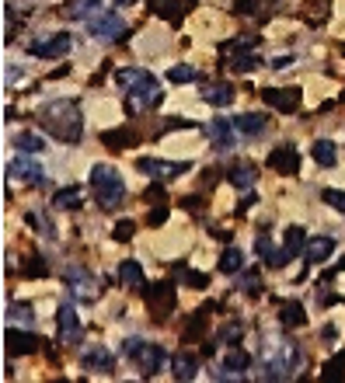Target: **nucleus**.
Segmentation results:
<instances>
[{
	"mask_svg": "<svg viewBox=\"0 0 345 383\" xmlns=\"http://www.w3.org/2000/svg\"><path fill=\"white\" fill-rule=\"evenodd\" d=\"M39 122L49 136H56L60 143H81L84 136V122H81V101L74 98H60L39 108Z\"/></svg>",
	"mask_w": 345,
	"mask_h": 383,
	"instance_id": "obj_1",
	"label": "nucleus"
},
{
	"mask_svg": "<svg viewBox=\"0 0 345 383\" xmlns=\"http://www.w3.org/2000/svg\"><path fill=\"white\" fill-rule=\"evenodd\" d=\"M303 362V352L296 341L279 338V341H262V355H258V376L262 380H293L296 369Z\"/></svg>",
	"mask_w": 345,
	"mask_h": 383,
	"instance_id": "obj_2",
	"label": "nucleus"
},
{
	"mask_svg": "<svg viewBox=\"0 0 345 383\" xmlns=\"http://www.w3.org/2000/svg\"><path fill=\"white\" fill-rule=\"evenodd\" d=\"M115 84H119V88H129V91H126V112H129V115H136V112H150V108H157L161 98H164L161 84H157L154 74L143 70V67L119 70V74H115Z\"/></svg>",
	"mask_w": 345,
	"mask_h": 383,
	"instance_id": "obj_3",
	"label": "nucleus"
},
{
	"mask_svg": "<svg viewBox=\"0 0 345 383\" xmlns=\"http://www.w3.org/2000/svg\"><path fill=\"white\" fill-rule=\"evenodd\" d=\"M91 188H95V199H98L102 209H115L126 199V185H122L119 171L109 168V164H95L91 168Z\"/></svg>",
	"mask_w": 345,
	"mask_h": 383,
	"instance_id": "obj_4",
	"label": "nucleus"
},
{
	"mask_svg": "<svg viewBox=\"0 0 345 383\" xmlns=\"http://www.w3.org/2000/svg\"><path fill=\"white\" fill-rule=\"evenodd\" d=\"M122 352L140 366V373L143 376H154L157 369H164V362H168V352L161 348V345H150V341H140V338H126V345H122Z\"/></svg>",
	"mask_w": 345,
	"mask_h": 383,
	"instance_id": "obj_5",
	"label": "nucleus"
},
{
	"mask_svg": "<svg viewBox=\"0 0 345 383\" xmlns=\"http://www.w3.org/2000/svg\"><path fill=\"white\" fill-rule=\"evenodd\" d=\"M70 49H74V39H70L67 32L39 35V39H32V42H29V53H32V56H39V60H60V56H67Z\"/></svg>",
	"mask_w": 345,
	"mask_h": 383,
	"instance_id": "obj_6",
	"label": "nucleus"
},
{
	"mask_svg": "<svg viewBox=\"0 0 345 383\" xmlns=\"http://www.w3.org/2000/svg\"><path fill=\"white\" fill-rule=\"evenodd\" d=\"M140 293H143V300L150 303V310H154V317L157 320H164L171 310H175V282H157V286H140Z\"/></svg>",
	"mask_w": 345,
	"mask_h": 383,
	"instance_id": "obj_7",
	"label": "nucleus"
},
{
	"mask_svg": "<svg viewBox=\"0 0 345 383\" xmlns=\"http://www.w3.org/2000/svg\"><path fill=\"white\" fill-rule=\"evenodd\" d=\"M88 32H91L98 42H122V39H126V22H122L115 11H109V15L91 18V22H88Z\"/></svg>",
	"mask_w": 345,
	"mask_h": 383,
	"instance_id": "obj_8",
	"label": "nucleus"
},
{
	"mask_svg": "<svg viewBox=\"0 0 345 383\" xmlns=\"http://www.w3.org/2000/svg\"><path fill=\"white\" fill-rule=\"evenodd\" d=\"M136 168H140L143 174H150L154 181H175V178H178V174H185V171H188L192 164H188V161H175V164H171V161H154V157H140V161H136Z\"/></svg>",
	"mask_w": 345,
	"mask_h": 383,
	"instance_id": "obj_9",
	"label": "nucleus"
},
{
	"mask_svg": "<svg viewBox=\"0 0 345 383\" xmlns=\"http://www.w3.org/2000/svg\"><path fill=\"white\" fill-rule=\"evenodd\" d=\"M8 178L11 181H29V185H42L46 181V171L39 161H32V154H22L8 164Z\"/></svg>",
	"mask_w": 345,
	"mask_h": 383,
	"instance_id": "obj_10",
	"label": "nucleus"
},
{
	"mask_svg": "<svg viewBox=\"0 0 345 383\" xmlns=\"http://www.w3.org/2000/svg\"><path fill=\"white\" fill-rule=\"evenodd\" d=\"M63 279L70 282L74 296H77V300H84V303H88V300H98V293H102V289H98V282L91 279V272H84V268H77V265L63 268Z\"/></svg>",
	"mask_w": 345,
	"mask_h": 383,
	"instance_id": "obj_11",
	"label": "nucleus"
},
{
	"mask_svg": "<svg viewBox=\"0 0 345 383\" xmlns=\"http://www.w3.org/2000/svg\"><path fill=\"white\" fill-rule=\"evenodd\" d=\"M262 98H265L268 108L286 112V115H293V112L300 108V91H296V88H265Z\"/></svg>",
	"mask_w": 345,
	"mask_h": 383,
	"instance_id": "obj_12",
	"label": "nucleus"
},
{
	"mask_svg": "<svg viewBox=\"0 0 345 383\" xmlns=\"http://www.w3.org/2000/svg\"><path fill=\"white\" fill-rule=\"evenodd\" d=\"M56 327H60V341L63 345H77L81 341V320L74 313V303H60V313H56Z\"/></svg>",
	"mask_w": 345,
	"mask_h": 383,
	"instance_id": "obj_13",
	"label": "nucleus"
},
{
	"mask_svg": "<svg viewBox=\"0 0 345 383\" xmlns=\"http://www.w3.org/2000/svg\"><path fill=\"white\" fill-rule=\"evenodd\" d=\"M268 168H272L275 174H296V171H300V154H296V147H289V143L275 147V150L268 154Z\"/></svg>",
	"mask_w": 345,
	"mask_h": 383,
	"instance_id": "obj_14",
	"label": "nucleus"
},
{
	"mask_svg": "<svg viewBox=\"0 0 345 383\" xmlns=\"http://www.w3.org/2000/svg\"><path fill=\"white\" fill-rule=\"evenodd\" d=\"M39 334H32V331H18V327H8L4 331V345H8V352L11 355H32L35 348H39Z\"/></svg>",
	"mask_w": 345,
	"mask_h": 383,
	"instance_id": "obj_15",
	"label": "nucleus"
},
{
	"mask_svg": "<svg viewBox=\"0 0 345 383\" xmlns=\"http://www.w3.org/2000/svg\"><path fill=\"white\" fill-rule=\"evenodd\" d=\"M307 247V237H303V227H289L286 230V244L279 247V254H275V268H282V265H289L300 251Z\"/></svg>",
	"mask_w": 345,
	"mask_h": 383,
	"instance_id": "obj_16",
	"label": "nucleus"
},
{
	"mask_svg": "<svg viewBox=\"0 0 345 383\" xmlns=\"http://www.w3.org/2000/svg\"><path fill=\"white\" fill-rule=\"evenodd\" d=\"M331 254H335V241H331V237H310L307 247H303V261H307V265H321V261H328Z\"/></svg>",
	"mask_w": 345,
	"mask_h": 383,
	"instance_id": "obj_17",
	"label": "nucleus"
},
{
	"mask_svg": "<svg viewBox=\"0 0 345 383\" xmlns=\"http://www.w3.org/2000/svg\"><path fill=\"white\" fill-rule=\"evenodd\" d=\"M81 362H84V369H98V373H112L115 369V355L109 348H102V345H91L81 355Z\"/></svg>",
	"mask_w": 345,
	"mask_h": 383,
	"instance_id": "obj_18",
	"label": "nucleus"
},
{
	"mask_svg": "<svg viewBox=\"0 0 345 383\" xmlns=\"http://www.w3.org/2000/svg\"><path fill=\"white\" fill-rule=\"evenodd\" d=\"M98 15H102V0H70L63 8V18H70V22H91Z\"/></svg>",
	"mask_w": 345,
	"mask_h": 383,
	"instance_id": "obj_19",
	"label": "nucleus"
},
{
	"mask_svg": "<svg viewBox=\"0 0 345 383\" xmlns=\"http://www.w3.org/2000/svg\"><path fill=\"white\" fill-rule=\"evenodd\" d=\"M206 136L213 140V150H220V154L234 147V129H230L227 119H213V122L206 126Z\"/></svg>",
	"mask_w": 345,
	"mask_h": 383,
	"instance_id": "obj_20",
	"label": "nucleus"
},
{
	"mask_svg": "<svg viewBox=\"0 0 345 383\" xmlns=\"http://www.w3.org/2000/svg\"><path fill=\"white\" fill-rule=\"evenodd\" d=\"M279 324H282V327H303V324H307L303 303H300V300H286V303L279 307Z\"/></svg>",
	"mask_w": 345,
	"mask_h": 383,
	"instance_id": "obj_21",
	"label": "nucleus"
},
{
	"mask_svg": "<svg viewBox=\"0 0 345 383\" xmlns=\"http://www.w3.org/2000/svg\"><path fill=\"white\" fill-rule=\"evenodd\" d=\"M234 126H237L244 136H251V140H255V136H262V133L268 129V119H265V115H258V112H244V115H237V119H234Z\"/></svg>",
	"mask_w": 345,
	"mask_h": 383,
	"instance_id": "obj_22",
	"label": "nucleus"
},
{
	"mask_svg": "<svg viewBox=\"0 0 345 383\" xmlns=\"http://www.w3.org/2000/svg\"><path fill=\"white\" fill-rule=\"evenodd\" d=\"M223 369L234 373V376H241L244 369H251V355H248L244 348H237V345H227V352H223Z\"/></svg>",
	"mask_w": 345,
	"mask_h": 383,
	"instance_id": "obj_23",
	"label": "nucleus"
},
{
	"mask_svg": "<svg viewBox=\"0 0 345 383\" xmlns=\"http://www.w3.org/2000/svg\"><path fill=\"white\" fill-rule=\"evenodd\" d=\"M119 282H122V286H133V289L147 286V279H143V265L133 261V258H126V261L119 265Z\"/></svg>",
	"mask_w": 345,
	"mask_h": 383,
	"instance_id": "obj_24",
	"label": "nucleus"
},
{
	"mask_svg": "<svg viewBox=\"0 0 345 383\" xmlns=\"http://www.w3.org/2000/svg\"><path fill=\"white\" fill-rule=\"evenodd\" d=\"M171 369H175V376H178V380H192V376L199 373V355L182 352V355H175V359H171Z\"/></svg>",
	"mask_w": 345,
	"mask_h": 383,
	"instance_id": "obj_25",
	"label": "nucleus"
},
{
	"mask_svg": "<svg viewBox=\"0 0 345 383\" xmlns=\"http://www.w3.org/2000/svg\"><path fill=\"white\" fill-rule=\"evenodd\" d=\"M150 11H154L157 18L178 25V22H182V0H150Z\"/></svg>",
	"mask_w": 345,
	"mask_h": 383,
	"instance_id": "obj_26",
	"label": "nucleus"
},
{
	"mask_svg": "<svg viewBox=\"0 0 345 383\" xmlns=\"http://www.w3.org/2000/svg\"><path fill=\"white\" fill-rule=\"evenodd\" d=\"M202 101H209L216 108H227V105H234V88L230 84H213V88L202 91Z\"/></svg>",
	"mask_w": 345,
	"mask_h": 383,
	"instance_id": "obj_27",
	"label": "nucleus"
},
{
	"mask_svg": "<svg viewBox=\"0 0 345 383\" xmlns=\"http://www.w3.org/2000/svg\"><path fill=\"white\" fill-rule=\"evenodd\" d=\"M310 157H314L321 168H335V164H338V150H335L331 140H317V143L310 147Z\"/></svg>",
	"mask_w": 345,
	"mask_h": 383,
	"instance_id": "obj_28",
	"label": "nucleus"
},
{
	"mask_svg": "<svg viewBox=\"0 0 345 383\" xmlns=\"http://www.w3.org/2000/svg\"><path fill=\"white\" fill-rule=\"evenodd\" d=\"M102 143L109 150H126V147L136 143V133H129V129H109V133H102Z\"/></svg>",
	"mask_w": 345,
	"mask_h": 383,
	"instance_id": "obj_29",
	"label": "nucleus"
},
{
	"mask_svg": "<svg viewBox=\"0 0 345 383\" xmlns=\"http://www.w3.org/2000/svg\"><path fill=\"white\" fill-rule=\"evenodd\" d=\"M227 67H230L234 74H251V70L262 67V56H258V53H234Z\"/></svg>",
	"mask_w": 345,
	"mask_h": 383,
	"instance_id": "obj_30",
	"label": "nucleus"
},
{
	"mask_svg": "<svg viewBox=\"0 0 345 383\" xmlns=\"http://www.w3.org/2000/svg\"><path fill=\"white\" fill-rule=\"evenodd\" d=\"M255 178H258V168L255 164H237L230 171V185L234 188H255Z\"/></svg>",
	"mask_w": 345,
	"mask_h": 383,
	"instance_id": "obj_31",
	"label": "nucleus"
},
{
	"mask_svg": "<svg viewBox=\"0 0 345 383\" xmlns=\"http://www.w3.org/2000/svg\"><path fill=\"white\" fill-rule=\"evenodd\" d=\"M81 195H84V188H81V185L60 188V192L53 195V206H56V209H77V206H81Z\"/></svg>",
	"mask_w": 345,
	"mask_h": 383,
	"instance_id": "obj_32",
	"label": "nucleus"
},
{
	"mask_svg": "<svg viewBox=\"0 0 345 383\" xmlns=\"http://www.w3.org/2000/svg\"><path fill=\"white\" fill-rule=\"evenodd\" d=\"M216 268H220L223 275H237V272L244 268V254H241L237 247H227V251L220 254V261H216Z\"/></svg>",
	"mask_w": 345,
	"mask_h": 383,
	"instance_id": "obj_33",
	"label": "nucleus"
},
{
	"mask_svg": "<svg viewBox=\"0 0 345 383\" xmlns=\"http://www.w3.org/2000/svg\"><path fill=\"white\" fill-rule=\"evenodd\" d=\"M206 324H209V310H195V313L188 317V324H185L182 338H185V341H195V334H202V331H206Z\"/></svg>",
	"mask_w": 345,
	"mask_h": 383,
	"instance_id": "obj_34",
	"label": "nucleus"
},
{
	"mask_svg": "<svg viewBox=\"0 0 345 383\" xmlns=\"http://www.w3.org/2000/svg\"><path fill=\"white\" fill-rule=\"evenodd\" d=\"M15 147H18L22 154H42V150H46L42 136H35V133H18V136H15Z\"/></svg>",
	"mask_w": 345,
	"mask_h": 383,
	"instance_id": "obj_35",
	"label": "nucleus"
},
{
	"mask_svg": "<svg viewBox=\"0 0 345 383\" xmlns=\"http://www.w3.org/2000/svg\"><path fill=\"white\" fill-rule=\"evenodd\" d=\"M25 220H29V227H35V230H39L42 237H49V241L56 237V227L49 223V216H46V213H39V209H32V213H29Z\"/></svg>",
	"mask_w": 345,
	"mask_h": 383,
	"instance_id": "obj_36",
	"label": "nucleus"
},
{
	"mask_svg": "<svg viewBox=\"0 0 345 383\" xmlns=\"http://www.w3.org/2000/svg\"><path fill=\"white\" fill-rule=\"evenodd\" d=\"M168 81H171V84H188V81H202V74H199L195 67H185V63H182V67H171V70H168Z\"/></svg>",
	"mask_w": 345,
	"mask_h": 383,
	"instance_id": "obj_37",
	"label": "nucleus"
},
{
	"mask_svg": "<svg viewBox=\"0 0 345 383\" xmlns=\"http://www.w3.org/2000/svg\"><path fill=\"white\" fill-rule=\"evenodd\" d=\"M342 376H345V352L324 362V373H321V380H324V383H331V380H342Z\"/></svg>",
	"mask_w": 345,
	"mask_h": 383,
	"instance_id": "obj_38",
	"label": "nucleus"
},
{
	"mask_svg": "<svg viewBox=\"0 0 345 383\" xmlns=\"http://www.w3.org/2000/svg\"><path fill=\"white\" fill-rule=\"evenodd\" d=\"M255 251H258V254L265 258V265H268V268H275V254H279V251L272 247L268 234H258V241H255Z\"/></svg>",
	"mask_w": 345,
	"mask_h": 383,
	"instance_id": "obj_39",
	"label": "nucleus"
},
{
	"mask_svg": "<svg viewBox=\"0 0 345 383\" xmlns=\"http://www.w3.org/2000/svg\"><path fill=\"white\" fill-rule=\"evenodd\" d=\"M241 293H244V296H258V293H262V275H258V268L241 275Z\"/></svg>",
	"mask_w": 345,
	"mask_h": 383,
	"instance_id": "obj_40",
	"label": "nucleus"
},
{
	"mask_svg": "<svg viewBox=\"0 0 345 383\" xmlns=\"http://www.w3.org/2000/svg\"><path fill=\"white\" fill-rule=\"evenodd\" d=\"M8 317L11 320H22V324H32L35 320V310H32V303H11L8 307Z\"/></svg>",
	"mask_w": 345,
	"mask_h": 383,
	"instance_id": "obj_41",
	"label": "nucleus"
},
{
	"mask_svg": "<svg viewBox=\"0 0 345 383\" xmlns=\"http://www.w3.org/2000/svg\"><path fill=\"white\" fill-rule=\"evenodd\" d=\"M251 46H258V39H234V42H220V53L223 56H234V53H241V49H251Z\"/></svg>",
	"mask_w": 345,
	"mask_h": 383,
	"instance_id": "obj_42",
	"label": "nucleus"
},
{
	"mask_svg": "<svg viewBox=\"0 0 345 383\" xmlns=\"http://www.w3.org/2000/svg\"><path fill=\"white\" fill-rule=\"evenodd\" d=\"M133 234H136V223H133V220H119V223H115V230H112V237H115L119 244L133 241Z\"/></svg>",
	"mask_w": 345,
	"mask_h": 383,
	"instance_id": "obj_43",
	"label": "nucleus"
},
{
	"mask_svg": "<svg viewBox=\"0 0 345 383\" xmlns=\"http://www.w3.org/2000/svg\"><path fill=\"white\" fill-rule=\"evenodd\" d=\"M49 268H46V261L39 258V254H32V258H25V275H35V279H42Z\"/></svg>",
	"mask_w": 345,
	"mask_h": 383,
	"instance_id": "obj_44",
	"label": "nucleus"
},
{
	"mask_svg": "<svg viewBox=\"0 0 345 383\" xmlns=\"http://www.w3.org/2000/svg\"><path fill=\"white\" fill-rule=\"evenodd\" d=\"M241 334H244V327H241V324H227V327L220 331V341H223V345H237V341H241Z\"/></svg>",
	"mask_w": 345,
	"mask_h": 383,
	"instance_id": "obj_45",
	"label": "nucleus"
},
{
	"mask_svg": "<svg viewBox=\"0 0 345 383\" xmlns=\"http://www.w3.org/2000/svg\"><path fill=\"white\" fill-rule=\"evenodd\" d=\"M324 202H328L331 209L345 213V192H338V188H324Z\"/></svg>",
	"mask_w": 345,
	"mask_h": 383,
	"instance_id": "obj_46",
	"label": "nucleus"
},
{
	"mask_svg": "<svg viewBox=\"0 0 345 383\" xmlns=\"http://www.w3.org/2000/svg\"><path fill=\"white\" fill-rule=\"evenodd\" d=\"M185 282H188L192 289H206V286H209V275H206V272H185Z\"/></svg>",
	"mask_w": 345,
	"mask_h": 383,
	"instance_id": "obj_47",
	"label": "nucleus"
},
{
	"mask_svg": "<svg viewBox=\"0 0 345 383\" xmlns=\"http://www.w3.org/2000/svg\"><path fill=\"white\" fill-rule=\"evenodd\" d=\"M199 122H192V119H168L164 122V129H195Z\"/></svg>",
	"mask_w": 345,
	"mask_h": 383,
	"instance_id": "obj_48",
	"label": "nucleus"
},
{
	"mask_svg": "<svg viewBox=\"0 0 345 383\" xmlns=\"http://www.w3.org/2000/svg\"><path fill=\"white\" fill-rule=\"evenodd\" d=\"M164 220H168V206H157V209L150 213V227H161Z\"/></svg>",
	"mask_w": 345,
	"mask_h": 383,
	"instance_id": "obj_49",
	"label": "nucleus"
},
{
	"mask_svg": "<svg viewBox=\"0 0 345 383\" xmlns=\"http://www.w3.org/2000/svg\"><path fill=\"white\" fill-rule=\"evenodd\" d=\"M289 63H293V56H275V60H272V70H286Z\"/></svg>",
	"mask_w": 345,
	"mask_h": 383,
	"instance_id": "obj_50",
	"label": "nucleus"
},
{
	"mask_svg": "<svg viewBox=\"0 0 345 383\" xmlns=\"http://www.w3.org/2000/svg\"><path fill=\"white\" fill-rule=\"evenodd\" d=\"M18 77H22V67H11V70H8V74H4V84H8V88H11V84H15V81H18Z\"/></svg>",
	"mask_w": 345,
	"mask_h": 383,
	"instance_id": "obj_51",
	"label": "nucleus"
},
{
	"mask_svg": "<svg viewBox=\"0 0 345 383\" xmlns=\"http://www.w3.org/2000/svg\"><path fill=\"white\" fill-rule=\"evenodd\" d=\"M251 202H258V195H244V199H241V206H237V213H248V209H251Z\"/></svg>",
	"mask_w": 345,
	"mask_h": 383,
	"instance_id": "obj_52",
	"label": "nucleus"
},
{
	"mask_svg": "<svg viewBox=\"0 0 345 383\" xmlns=\"http://www.w3.org/2000/svg\"><path fill=\"white\" fill-rule=\"evenodd\" d=\"M161 195H164L161 185H150V188H147V199H161Z\"/></svg>",
	"mask_w": 345,
	"mask_h": 383,
	"instance_id": "obj_53",
	"label": "nucleus"
},
{
	"mask_svg": "<svg viewBox=\"0 0 345 383\" xmlns=\"http://www.w3.org/2000/svg\"><path fill=\"white\" fill-rule=\"evenodd\" d=\"M115 4H119V8H129V4H133V0H115Z\"/></svg>",
	"mask_w": 345,
	"mask_h": 383,
	"instance_id": "obj_54",
	"label": "nucleus"
}]
</instances>
